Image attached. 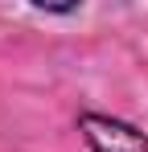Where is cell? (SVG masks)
<instances>
[{
    "label": "cell",
    "instance_id": "cell-1",
    "mask_svg": "<svg viewBox=\"0 0 148 152\" xmlns=\"http://www.w3.org/2000/svg\"><path fill=\"white\" fill-rule=\"evenodd\" d=\"M78 136L91 152H148V132L107 111H78Z\"/></svg>",
    "mask_w": 148,
    "mask_h": 152
}]
</instances>
